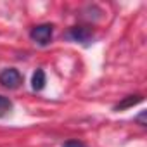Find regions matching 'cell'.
<instances>
[{
	"mask_svg": "<svg viewBox=\"0 0 147 147\" xmlns=\"http://www.w3.org/2000/svg\"><path fill=\"white\" fill-rule=\"evenodd\" d=\"M52 36H54L52 24H38V26H33L30 31V38L40 47H47L52 42Z\"/></svg>",
	"mask_w": 147,
	"mask_h": 147,
	"instance_id": "6da1fadb",
	"label": "cell"
},
{
	"mask_svg": "<svg viewBox=\"0 0 147 147\" xmlns=\"http://www.w3.org/2000/svg\"><path fill=\"white\" fill-rule=\"evenodd\" d=\"M0 83H2V87H5L9 90H14L23 83V76L16 67H7L0 73Z\"/></svg>",
	"mask_w": 147,
	"mask_h": 147,
	"instance_id": "7a4b0ae2",
	"label": "cell"
},
{
	"mask_svg": "<svg viewBox=\"0 0 147 147\" xmlns=\"http://www.w3.org/2000/svg\"><path fill=\"white\" fill-rule=\"evenodd\" d=\"M67 38L73 40V42H78V43L88 45V43L92 42L94 35H92L90 28H87V26H73V28L67 31Z\"/></svg>",
	"mask_w": 147,
	"mask_h": 147,
	"instance_id": "3957f363",
	"label": "cell"
},
{
	"mask_svg": "<svg viewBox=\"0 0 147 147\" xmlns=\"http://www.w3.org/2000/svg\"><path fill=\"white\" fill-rule=\"evenodd\" d=\"M45 83H47V78H45L43 69H36L33 73V78H31V88L35 92H40V90H43Z\"/></svg>",
	"mask_w": 147,
	"mask_h": 147,
	"instance_id": "277c9868",
	"label": "cell"
},
{
	"mask_svg": "<svg viewBox=\"0 0 147 147\" xmlns=\"http://www.w3.org/2000/svg\"><path fill=\"white\" fill-rule=\"evenodd\" d=\"M142 100H144V97H142V95H128L123 102H119V104H116V106H114V111L131 107V106H135V104H138V102H142Z\"/></svg>",
	"mask_w": 147,
	"mask_h": 147,
	"instance_id": "5b68a950",
	"label": "cell"
},
{
	"mask_svg": "<svg viewBox=\"0 0 147 147\" xmlns=\"http://www.w3.org/2000/svg\"><path fill=\"white\" fill-rule=\"evenodd\" d=\"M11 109H12V102H11L7 97L0 95V118H4Z\"/></svg>",
	"mask_w": 147,
	"mask_h": 147,
	"instance_id": "8992f818",
	"label": "cell"
},
{
	"mask_svg": "<svg viewBox=\"0 0 147 147\" xmlns=\"http://www.w3.org/2000/svg\"><path fill=\"white\" fill-rule=\"evenodd\" d=\"M62 147H87L83 142H80V140H67Z\"/></svg>",
	"mask_w": 147,
	"mask_h": 147,
	"instance_id": "52a82bcc",
	"label": "cell"
},
{
	"mask_svg": "<svg viewBox=\"0 0 147 147\" xmlns=\"http://www.w3.org/2000/svg\"><path fill=\"white\" fill-rule=\"evenodd\" d=\"M135 121H138L142 126H145V125H147V123H145V111H142V113H140V114L135 118Z\"/></svg>",
	"mask_w": 147,
	"mask_h": 147,
	"instance_id": "ba28073f",
	"label": "cell"
}]
</instances>
